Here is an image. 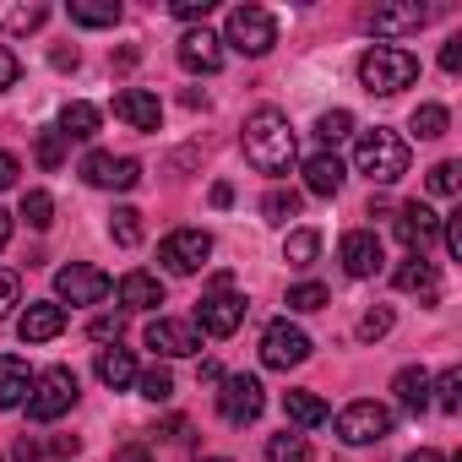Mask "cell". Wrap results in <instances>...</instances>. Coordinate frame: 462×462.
I'll return each mask as SVG.
<instances>
[{
    "instance_id": "6da1fadb",
    "label": "cell",
    "mask_w": 462,
    "mask_h": 462,
    "mask_svg": "<svg viewBox=\"0 0 462 462\" xmlns=\"http://www.w3.org/2000/svg\"><path fill=\"white\" fill-rule=\"evenodd\" d=\"M240 147H245L251 169H262V174H289V163H294V125H289V115H283V109H256V115H245Z\"/></svg>"
},
{
    "instance_id": "7a4b0ae2",
    "label": "cell",
    "mask_w": 462,
    "mask_h": 462,
    "mask_svg": "<svg viewBox=\"0 0 462 462\" xmlns=\"http://www.w3.org/2000/svg\"><path fill=\"white\" fill-rule=\"evenodd\" d=\"M359 82H365V93L392 98V93H402V88L419 82V60L402 44H375V50L359 55Z\"/></svg>"
},
{
    "instance_id": "3957f363",
    "label": "cell",
    "mask_w": 462,
    "mask_h": 462,
    "mask_svg": "<svg viewBox=\"0 0 462 462\" xmlns=\"http://www.w3.org/2000/svg\"><path fill=\"white\" fill-rule=\"evenodd\" d=\"M354 163H359V174H370L375 185H397V180L408 174V142H402L397 131L375 125V131H365V136L354 142Z\"/></svg>"
},
{
    "instance_id": "277c9868",
    "label": "cell",
    "mask_w": 462,
    "mask_h": 462,
    "mask_svg": "<svg viewBox=\"0 0 462 462\" xmlns=\"http://www.w3.org/2000/svg\"><path fill=\"white\" fill-rule=\"evenodd\" d=\"M240 321H245V300L235 294V278L217 273L212 289H207L201 305H196V332H207V337H235Z\"/></svg>"
},
{
    "instance_id": "5b68a950",
    "label": "cell",
    "mask_w": 462,
    "mask_h": 462,
    "mask_svg": "<svg viewBox=\"0 0 462 462\" xmlns=\"http://www.w3.org/2000/svg\"><path fill=\"white\" fill-rule=\"evenodd\" d=\"M223 44H235L240 55H267L273 44H278V23H273V12H262V6H235L228 12V23H223Z\"/></svg>"
},
{
    "instance_id": "8992f818",
    "label": "cell",
    "mask_w": 462,
    "mask_h": 462,
    "mask_svg": "<svg viewBox=\"0 0 462 462\" xmlns=\"http://www.w3.org/2000/svg\"><path fill=\"white\" fill-rule=\"evenodd\" d=\"M71 402H77V375L66 365L33 375V392H28V419L33 424H55L60 413H71Z\"/></svg>"
},
{
    "instance_id": "52a82bcc",
    "label": "cell",
    "mask_w": 462,
    "mask_h": 462,
    "mask_svg": "<svg viewBox=\"0 0 462 462\" xmlns=\"http://www.w3.org/2000/svg\"><path fill=\"white\" fill-rule=\"evenodd\" d=\"M386 435H392V408H381L370 397H359L337 413V440H348V446H375Z\"/></svg>"
},
{
    "instance_id": "ba28073f",
    "label": "cell",
    "mask_w": 462,
    "mask_h": 462,
    "mask_svg": "<svg viewBox=\"0 0 462 462\" xmlns=\"http://www.w3.org/2000/svg\"><path fill=\"white\" fill-rule=\"evenodd\" d=\"M207 256H212V235H207V228H174V235L158 245V262H163L174 278L201 273V267H207Z\"/></svg>"
},
{
    "instance_id": "9c48e42d",
    "label": "cell",
    "mask_w": 462,
    "mask_h": 462,
    "mask_svg": "<svg viewBox=\"0 0 462 462\" xmlns=\"http://www.w3.org/2000/svg\"><path fill=\"white\" fill-rule=\"evenodd\" d=\"M262 408H267V397H262L256 375H223L217 381V413L228 424H251V419H262Z\"/></svg>"
},
{
    "instance_id": "30bf717a",
    "label": "cell",
    "mask_w": 462,
    "mask_h": 462,
    "mask_svg": "<svg viewBox=\"0 0 462 462\" xmlns=\"http://www.w3.org/2000/svg\"><path fill=\"white\" fill-rule=\"evenodd\" d=\"M310 359V337L294 327V321H273L267 332H262V365L267 370H294V365H305Z\"/></svg>"
},
{
    "instance_id": "8fae6325",
    "label": "cell",
    "mask_w": 462,
    "mask_h": 462,
    "mask_svg": "<svg viewBox=\"0 0 462 462\" xmlns=\"http://www.w3.org/2000/svg\"><path fill=\"white\" fill-rule=\"evenodd\" d=\"M109 273H98V267H82V262H71V267H60L55 273V294L66 300V305H104L109 300Z\"/></svg>"
},
{
    "instance_id": "7c38bea8",
    "label": "cell",
    "mask_w": 462,
    "mask_h": 462,
    "mask_svg": "<svg viewBox=\"0 0 462 462\" xmlns=\"http://www.w3.org/2000/svg\"><path fill=\"white\" fill-rule=\"evenodd\" d=\"M435 235H440V217H435L430 201H402L397 207V240L408 245V256H424L435 245Z\"/></svg>"
},
{
    "instance_id": "4fadbf2b",
    "label": "cell",
    "mask_w": 462,
    "mask_h": 462,
    "mask_svg": "<svg viewBox=\"0 0 462 462\" xmlns=\"http://www.w3.org/2000/svg\"><path fill=\"white\" fill-rule=\"evenodd\" d=\"M82 180L98 185V190H131L142 180V163L136 158H115V152H88L82 158Z\"/></svg>"
},
{
    "instance_id": "5bb4252c",
    "label": "cell",
    "mask_w": 462,
    "mask_h": 462,
    "mask_svg": "<svg viewBox=\"0 0 462 462\" xmlns=\"http://www.w3.org/2000/svg\"><path fill=\"white\" fill-rule=\"evenodd\" d=\"M147 348H152V354H163V359H185V354H196V348H201V332H196V321L158 316V321L147 327Z\"/></svg>"
},
{
    "instance_id": "9a60e30c",
    "label": "cell",
    "mask_w": 462,
    "mask_h": 462,
    "mask_svg": "<svg viewBox=\"0 0 462 462\" xmlns=\"http://www.w3.org/2000/svg\"><path fill=\"white\" fill-rule=\"evenodd\" d=\"M337 256H343V273H348V278H375L381 262H386V251H381V240L370 235V228H354V235H343Z\"/></svg>"
},
{
    "instance_id": "2e32d148",
    "label": "cell",
    "mask_w": 462,
    "mask_h": 462,
    "mask_svg": "<svg viewBox=\"0 0 462 462\" xmlns=\"http://www.w3.org/2000/svg\"><path fill=\"white\" fill-rule=\"evenodd\" d=\"M115 115H120L131 131H158V125H163L158 93H142V88H120V93H115Z\"/></svg>"
},
{
    "instance_id": "e0dca14e",
    "label": "cell",
    "mask_w": 462,
    "mask_h": 462,
    "mask_svg": "<svg viewBox=\"0 0 462 462\" xmlns=\"http://www.w3.org/2000/svg\"><path fill=\"white\" fill-rule=\"evenodd\" d=\"M180 66H185V71L212 77V71L223 66V39H217V33H207V28H190V33L180 39Z\"/></svg>"
},
{
    "instance_id": "ac0fdd59",
    "label": "cell",
    "mask_w": 462,
    "mask_h": 462,
    "mask_svg": "<svg viewBox=\"0 0 462 462\" xmlns=\"http://www.w3.org/2000/svg\"><path fill=\"white\" fill-rule=\"evenodd\" d=\"M17 332H23V343H50V337H60V332H66V305H55V300L28 305L23 321H17Z\"/></svg>"
},
{
    "instance_id": "d6986e66",
    "label": "cell",
    "mask_w": 462,
    "mask_h": 462,
    "mask_svg": "<svg viewBox=\"0 0 462 462\" xmlns=\"http://www.w3.org/2000/svg\"><path fill=\"white\" fill-rule=\"evenodd\" d=\"M424 23H430V12H424V6H413V0H408V6H375V12H370V33H381V39L419 33Z\"/></svg>"
},
{
    "instance_id": "ffe728a7",
    "label": "cell",
    "mask_w": 462,
    "mask_h": 462,
    "mask_svg": "<svg viewBox=\"0 0 462 462\" xmlns=\"http://www.w3.org/2000/svg\"><path fill=\"white\" fill-rule=\"evenodd\" d=\"M343 180H348V169H343L337 152H310V158H305V190H310V196H337Z\"/></svg>"
},
{
    "instance_id": "44dd1931",
    "label": "cell",
    "mask_w": 462,
    "mask_h": 462,
    "mask_svg": "<svg viewBox=\"0 0 462 462\" xmlns=\"http://www.w3.org/2000/svg\"><path fill=\"white\" fill-rule=\"evenodd\" d=\"M33 392V370L17 354H0V408H23Z\"/></svg>"
},
{
    "instance_id": "7402d4cb",
    "label": "cell",
    "mask_w": 462,
    "mask_h": 462,
    "mask_svg": "<svg viewBox=\"0 0 462 462\" xmlns=\"http://www.w3.org/2000/svg\"><path fill=\"white\" fill-rule=\"evenodd\" d=\"M115 294H120L125 310H158V305H163V283H158L152 273H125Z\"/></svg>"
},
{
    "instance_id": "603a6c76",
    "label": "cell",
    "mask_w": 462,
    "mask_h": 462,
    "mask_svg": "<svg viewBox=\"0 0 462 462\" xmlns=\"http://www.w3.org/2000/svg\"><path fill=\"white\" fill-rule=\"evenodd\" d=\"M44 17H50L44 0H0V28L6 33H33L44 28Z\"/></svg>"
},
{
    "instance_id": "cb8c5ba5",
    "label": "cell",
    "mask_w": 462,
    "mask_h": 462,
    "mask_svg": "<svg viewBox=\"0 0 462 462\" xmlns=\"http://www.w3.org/2000/svg\"><path fill=\"white\" fill-rule=\"evenodd\" d=\"M392 283H397L402 294H424V300H435V289H440V278H435V262H424V256H408V262L392 273Z\"/></svg>"
},
{
    "instance_id": "d4e9b609",
    "label": "cell",
    "mask_w": 462,
    "mask_h": 462,
    "mask_svg": "<svg viewBox=\"0 0 462 462\" xmlns=\"http://www.w3.org/2000/svg\"><path fill=\"white\" fill-rule=\"evenodd\" d=\"M392 392H397V402H402L408 413H424V408H430V370H424V365H408V370H397Z\"/></svg>"
},
{
    "instance_id": "484cf974",
    "label": "cell",
    "mask_w": 462,
    "mask_h": 462,
    "mask_svg": "<svg viewBox=\"0 0 462 462\" xmlns=\"http://www.w3.org/2000/svg\"><path fill=\"white\" fill-rule=\"evenodd\" d=\"M98 381H104L109 392H125V386L136 381V359H131V348H104V354H98Z\"/></svg>"
},
{
    "instance_id": "4316f807",
    "label": "cell",
    "mask_w": 462,
    "mask_h": 462,
    "mask_svg": "<svg viewBox=\"0 0 462 462\" xmlns=\"http://www.w3.org/2000/svg\"><path fill=\"white\" fill-rule=\"evenodd\" d=\"M283 413H289L294 424H305V430H316V424L332 419V408H327L316 392H283Z\"/></svg>"
},
{
    "instance_id": "83f0119b",
    "label": "cell",
    "mask_w": 462,
    "mask_h": 462,
    "mask_svg": "<svg viewBox=\"0 0 462 462\" xmlns=\"http://www.w3.org/2000/svg\"><path fill=\"white\" fill-rule=\"evenodd\" d=\"M71 23L77 28H115L120 23V0H71Z\"/></svg>"
},
{
    "instance_id": "f1b7e54d",
    "label": "cell",
    "mask_w": 462,
    "mask_h": 462,
    "mask_svg": "<svg viewBox=\"0 0 462 462\" xmlns=\"http://www.w3.org/2000/svg\"><path fill=\"white\" fill-rule=\"evenodd\" d=\"M60 136L66 142H93L98 136V109L93 104H66L60 109Z\"/></svg>"
},
{
    "instance_id": "f546056e",
    "label": "cell",
    "mask_w": 462,
    "mask_h": 462,
    "mask_svg": "<svg viewBox=\"0 0 462 462\" xmlns=\"http://www.w3.org/2000/svg\"><path fill=\"white\" fill-rule=\"evenodd\" d=\"M316 251H321V235H316V228H294L289 245H283V262H289V267H310Z\"/></svg>"
},
{
    "instance_id": "4dcf8cb0",
    "label": "cell",
    "mask_w": 462,
    "mask_h": 462,
    "mask_svg": "<svg viewBox=\"0 0 462 462\" xmlns=\"http://www.w3.org/2000/svg\"><path fill=\"white\" fill-rule=\"evenodd\" d=\"M109 235H115V245H142V212L136 207H115L109 212Z\"/></svg>"
},
{
    "instance_id": "1f68e13d",
    "label": "cell",
    "mask_w": 462,
    "mask_h": 462,
    "mask_svg": "<svg viewBox=\"0 0 462 462\" xmlns=\"http://www.w3.org/2000/svg\"><path fill=\"white\" fill-rule=\"evenodd\" d=\"M424 142H435V136H446V125H451V115H446V104H419L413 109V120H408Z\"/></svg>"
},
{
    "instance_id": "d6a6232c",
    "label": "cell",
    "mask_w": 462,
    "mask_h": 462,
    "mask_svg": "<svg viewBox=\"0 0 462 462\" xmlns=\"http://www.w3.org/2000/svg\"><path fill=\"white\" fill-rule=\"evenodd\" d=\"M300 212V190H283V185H273L267 196H262V217L267 223H289Z\"/></svg>"
},
{
    "instance_id": "836d02e7",
    "label": "cell",
    "mask_w": 462,
    "mask_h": 462,
    "mask_svg": "<svg viewBox=\"0 0 462 462\" xmlns=\"http://www.w3.org/2000/svg\"><path fill=\"white\" fill-rule=\"evenodd\" d=\"M430 402H435L440 413H457V408H462V370H446L440 381H430Z\"/></svg>"
},
{
    "instance_id": "e575fe53",
    "label": "cell",
    "mask_w": 462,
    "mask_h": 462,
    "mask_svg": "<svg viewBox=\"0 0 462 462\" xmlns=\"http://www.w3.org/2000/svg\"><path fill=\"white\" fill-rule=\"evenodd\" d=\"M267 462H310V440L305 435H273L267 440Z\"/></svg>"
},
{
    "instance_id": "d590c367",
    "label": "cell",
    "mask_w": 462,
    "mask_h": 462,
    "mask_svg": "<svg viewBox=\"0 0 462 462\" xmlns=\"http://www.w3.org/2000/svg\"><path fill=\"white\" fill-rule=\"evenodd\" d=\"M348 131H354V115H348V109H327V115L316 120V136H321L327 147H337Z\"/></svg>"
},
{
    "instance_id": "8d00e7d4",
    "label": "cell",
    "mask_w": 462,
    "mask_h": 462,
    "mask_svg": "<svg viewBox=\"0 0 462 462\" xmlns=\"http://www.w3.org/2000/svg\"><path fill=\"white\" fill-rule=\"evenodd\" d=\"M23 217H28V228H50V223H55L50 190H28V196H23Z\"/></svg>"
},
{
    "instance_id": "74e56055",
    "label": "cell",
    "mask_w": 462,
    "mask_h": 462,
    "mask_svg": "<svg viewBox=\"0 0 462 462\" xmlns=\"http://www.w3.org/2000/svg\"><path fill=\"white\" fill-rule=\"evenodd\" d=\"M136 386H142L147 402H169V397H174V375H169L163 365H152L147 375H136Z\"/></svg>"
},
{
    "instance_id": "f35d334b",
    "label": "cell",
    "mask_w": 462,
    "mask_h": 462,
    "mask_svg": "<svg viewBox=\"0 0 462 462\" xmlns=\"http://www.w3.org/2000/svg\"><path fill=\"white\" fill-rule=\"evenodd\" d=\"M33 152H39L44 169H60V163H66V136H60V131H39V147H33Z\"/></svg>"
},
{
    "instance_id": "ab89813d",
    "label": "cell",
    "mask_w": 462,
    "mask_h": 462,
    "mask_svg": "<svg viewBox=\"0 0 462 462\" xmlns=\"http://www.w3.org/2000/svg\"><path fill=\"white\" fill-rule=\"evenodd\" d=\"M332 294L321 289V283H300V289H289V310H321Z\"/></svg>"
},
{
    "instance_id": "60d3db41",
    "label": "cell",
    "mask_w": 462,
    "mask_h": 462,
    "mask_svg": "<svg viewBox=\"0 0 462 462\" xmlns=\"http://www.w3.org/2000/svg\"><path fill=\"white\" fill-rule=\"evenodd\" d=\"M386 332H392V310H386V305L359 316V337H365V343H375V337H386Z\"/></svg>"
},
{
    "instance_id": "b9f144b4",
    "label": "cell",
    "mask_w": 462,
    "mask_h": 462,
    "mask_svg": "<svg viewBox=\"0 0 462 462\" xmlns=\"http://www.w3.org/2000/svg\"><path fill=\"white\" fill-rule=\"evenodd\" d=\"M457 174H462V169H457L451 158L435 163V169H430V190H435V196H457Z\"/></svg>"
},
{
    "instance_id": "7bdbcfd3",
    "label": "cell",
    "mask_w": 462,
    "mask_h": 462,
    "mask_svg": "<svg viewBox=\"0 0 462 462\" xmlns=\"http://www.w3.org/2000/svg\"><path fill=\"white\" fill-rule=\"evenodd\" d=\"M17 294H23V283H17V273H0V321L12 316V305H17Z\"/></svg>"
},
{
    "instance_id": "ee69618b",
    "label": "cell",
    "mask_w": 462,
    "mask_h": 462,
    "mask_svg": "<svg viewBox=\"0 0 462 462\" xmlns=\"http://www.w3.org/2000/svg\"><path fill=\"white\" fill-rule=\"evenodd\" d=\"M207 12H212V0H174V17L180 23H196V17L207 23Z\"/></svg>"
},
{
    "instance_id": "f6af8a7d",
    "label": "cell",
    "mask_w": 462,
    "mask_h": 462,
    "mask_svg": "<svg viewBox=\"0 0 462 462\" xmlns=\"http://www.w3.org/2000/svg\"><path fill=\"white\" fill-rule=\"evenodd\" d=\"M440 235H446V251L462 256V212L457 217H440Z\"/></svg>"
},
{
    "instance_id": "bcb514c9",
    "label": "cell",
    "mask_w": 462,
    "mask_h": 462,
    "mask_svg": "<svg viewBox=\"0 0 462 462\" xmlns=\"http://www.w3.org/2000/svg\"><path fill=\"white\" fill-rule=\"evenodd\" d=\"M17 77H23V60H17L12 50H0V88H12Z\"/></svg>"
},
{
    "instance_id": "7dc6e473",
    "label": "cell",
    "mask_w": 462,
    "mask_h": 462,
    "mask_svg": "<svg viewBox=\"0 0 462 462\" xmlns=\"http://www.w3.org/2000/svg\"><path fill=\"white\" fill-rule=\"evenodd\" d=\"M120 327H125L120 316H98V321H93V337H98V343H109V337H120Z\"/></svg>"
},
{
    "instance_id": "c3c4849f",
    "label": "cell",
    "mask_w": 462,
    "mask_h": 462,
    "mask_svg": "<svg viewBox=\"0 0 462 462\" xmlns=\"http://www.w3.org/2000/svg\"><path fill=\"white\" fill-rule=\"evenodd\" d=\"M17 174H23V163H17L12 152H0V190H6V185H17Z\"/></svg>"
},
{
    "instance_id": "681fc988",
    "label": "cell",
    "mask_w": 462,
    "mask_h": 462,
    "mask_svg": "<svg viewBox=\"0 0 462 462\" xmlns=\"http://www.w3.org/2000/svg\"><path fill=\"white\" fill-rule=\"evenodd\" d=\"M12 457H17V462H39V457H44V446H39V440H28V435H23V440H17V446H12Z\"/></svg>"
},
{
    "instance_id": "f907efd6",
    "label": "cell",
    "mask_w": 462,
    "mask_h": 462,
    "mask_svg": "<svg viewBox=\"0 0 462 462\" xmlns=\"http://www.w3.org/2000/svg\"><path fill=\"white\" fill-rule=\"evenodd\" d=\"M440 66H446V71H457V66H462V39H446V50H440Z\"/></svg>"
},
{
    "instance_id": "816d5d0a",
    "label": "cell",
    "mask_w": 462,
    "mask_h": 462,
    "mask_svg": "<svg viewBox=\"0 0 462 462\" xmlns=\"http://www.w3.org/2000/svg\"><path fill=\"white\" fill-rule=\"evenodd\" d=\"M50 60H55V71H77V50H55Z\"/></svg>"
},
{
    "instance_id": "f5cc1de1",
    "label": "cell",
    "mask_w": 462,
    "mask_h": 462,
    "mask_svg": "<svg viewBox=\"0 0 462 462\" xmlns=\"http://www.w3.org/2000/svg\"><path fill=\"white\" fill-rule=\"evenodd\" d=\"M228 201H235V185L217 180V185H212V207H228Z\"/></svg>"
},
{
    "instance_id": "db71d44e",
    "label": "cell",
    "mask_w": 462,
    "mask_h": 462,
    "mask_svg": "<svg viewBox=\"0 0 462 462\" xmlns=\"http://www.w3.org/2000/svg\"><path fill=\"white\" fill-rule=\"evenodd\" d=\"M115 462H147V446H125V451H120Z\"/></svg>"
},
{
    "instance_id": "11a10c76",
    "label": "cell",
    "mask_w": 462,
    "mask_h": 462,
    "mask_svg": "<svg viewBox=\"0 0 462 462\" xmlns=\"http://www.w3.org/2000/svg\"><path fill=\"white\" fill-rule=\"evenodd\" d=\"M6 240H12V212L0 207V251H6Z\"/></svg>"
},
{
    "instance_id": "9f6ffc18",
    "label": "cell",
    "mask_w": 462,
    "mask_h": 462,
    "mask_svg": "<svg viewBox=\"0 0 462 462\" xmlns=\"http://www.w3.org/2000/svg\"><path fill=\"white\" fill-rule=\"evenodd\" d=\"M408 462H446V457H440V451H430V446H419V451H413Z\"/></svg>"
},
{
    "instance_id": "6f0895ef",
    "label": "cell",
    "mask_w": 462,
    "mask_h": 462,
    "mask_svg": "<svg viewBox=\"0 0 462 462\" xmlns=\"http://www.w3.org/2000/svg\"><path fill=\"white\" fill-rule=\"evenodd\" d=\"M201 462H228V457H201Z\"/></svg>"
}]
</instances>
